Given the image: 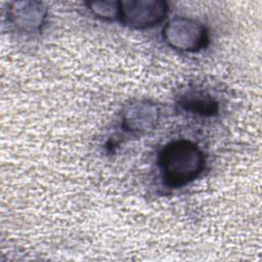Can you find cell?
I'll list each match as a JSON object with an SVG mask.
<instances>
[{
    "label": "cell",
    "instance_id": "6da1fadb",
    "mask_svg": "<svg viewBox=\"0 0 262 262\" xmlns=\"http://www.w3.org/2000/svg\"><path fill=\"white\" fill-rule=\"evenodd\" d=\"M205 155L192 141L179 139L168 143L160 152L159 167L164 182L181 187L196 179L205 168Z\"/></svg>",
    "mask_w": 262,
    "mask_h": 262
},
{
    "label": "cell",
    "instance_id": "7a4b0ae2",
    "mask_svg": "<svg viewBox=\"0 0 262 262\" xmlns=\"http://www.w3.org/2000/svg\"><path fill=\"white\" fill-rule=\"evenodd\" d=\"M166 43L173 49L183 52H196L209 41L206 27L196 19L177 16L169 20L163 29Z\"/></svg>",
    "mask_w": 262,
    "mask_h": 262
},
{
    "label": "cell",
    "instance_id": "52a82bcc",
    "mask_svg": "<svg viewBox=\"0 0 262 262\" xmlns=\"http://www.w3.org/2000/svg\"><path fill=\"white\" fill-rule=\"evenodd\" d=\"M86 5L94 15L101 19L112 20L119 18L120 1H90Z\"/></svg>",
    "mask_w": 262,
    "mask_h": 262
},
{
    "label": "cell",
    "instance_id": "277c9868",
    "mask_svg": "<svg viewBox=\"0 0 262 262\" xmlns=\"http://www.w3.org/2000/svg\"><path fill=\"white\" fill-rule=\"evenodd\" d=\"M8 21L18 31L26 34L39 33L45 24L47 9L39 1H16L7 8Z\"/></svg>",
    "mask_w": 262,
    "mask_h": 262
},
{
    "label": "cell",
    "instance_id": "8992f818",
    "mask_svg": "<svg viewBox=\"0 0 262 262\" xmlns=\"http://www.w3.org/2000/svg\"><path fill=\"white\" fill-rule=\"evenodd\" d=\"M180 105L187 112L201 116H213L218 113V102L203 92L186 93L180 98Z\"/></svg>",
    "mask_w": 262,
    "mask_h": 262
},
{
    "label": "cell",
    "instance_id": "5b68a950",
    "mask_svg": "<svg viewBox=\"0 0 262 262\" xmlns=\"http://www.w3.org/2000/svg\"><path fill=\"white\" fill-rule=\"evenodd\" d=\"M159 106L148 99H135L125 105L122 112V127L128 132L151 131L160 120Z\"/></svg>",
    "mask_w": 262,
    "mask_h": 262
},
{
    "label": "cell",
    "instance_id": "3957f363",
    "mask_svg": "<svg viewBox=\"0 0 262 262\" xmlns=\"http://www.w3.org/2000/svg\"><path fill=\"white\" fill-rule=\"evenodd\" d=\"M168 11L162 0H124L120 1L119 19L132 29H148L162 23Z\"/></svg>",
    "mask_w": 262,
    "mask_h": 262
}]
</instances>
